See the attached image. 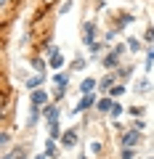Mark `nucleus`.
<instances>
[{"label": "nucleus", "mask_w": 154, "mask_h": 159, "mask_svg": "<svg viewBox=\"0 0 154 159\" xmlns=\"http://www.w3.org/2000/svg\"><path fill=\"white\" fill-rule=\"evenodd\" d=\"M45 101H48L45 90H35V93H32V109H40V106H45Z\"/></svg>", "instance_id": "7ed1b4c3"}, {"label": "nucleus", "mask_w": 154, "mask_h": 159, "mask_svg": "<svg viewBox=\"0 0 154 159\" xmlns=\"http://www.w3.org/2000/svg\"><path fill=\"white\" fill-rule=\"evenodd\" d=\"M3 159H27V148H13V151L6 154Z\"/></svg>", "instance_id": "9d476101"}, {"label": "nucleus", "mask_w": 154, "mask_h": 159, "mask_svg": "<svg viewBox=\"0 0 154 159\" xmlns=\"http://www.w3.org/2000/svg\"><path fill=\"white\" fill-rule=\"evenodd\" d=\"M93 103H96V98H93L91 93H85V96H82V101L77 103V109H74V111H85V109H91Z\"/></svg>", "instance_id": "39448f33"}, {"label": "nucleus", "mask_w": 154, "mask_h": 159, "mask_svg": "<svg viewBox=\"0 0 154 159\" xmlns=\"http://www.w3.org/2000/svg\"><path fill=\"white\" fill-rule=\"evenodd\" d=\"M91 151H93V154H98V151H101V143L93 141V143H91Z\"/></svg>", "instance_id": "412c9836"}, {"label": "nucleus", "mask_w": 154, "mask_h": 159, "mask_svg": "<svg viewBox=\"0 0 154 159\" xmlns=\"http://www.w3.org/2000/svg\"><path fill=\"white\" fill-rule=\"evenodd\" d=\"M3 3H8V0H3Z\"/></svg>", "instance_id": "b1692460"}, {"label": "nucleus", "mask_w": 154, "mask_h": 159, "mask_svg": "<svg viewBox=\"0 0 154 159\" xmlns=\"http://www.w3.org/2000/svg\"><path fill=\"white\" fill-rule=\"evenodd\" d=\"M152 66H154V48L149 51V56H146V72H149Z\"/></svg>", "instance_id": "f3484780"}, {"label": "nucleus", "mask_w": 154, "mask_h": 159, "mask_svg": "<svg viewBox=\"0 0 154 159\" xmlns=\"http://www.w3.org/2000/svg\"><path fill=\"white\" fill-rule=\"evenodd\" d=\"M53 151H56V143H53V138H51V141H48V148H45V154H48V157H51Z\"/></svg>", "instance_id": "aec40b11"}, {"label": "nucleus", "mask_w": 154, "mask_h": 159, "mask_svg": "<svg viewBox=\"0 0 154 159\" xmlns=\"http://www.w3.org/2000/svg\"><path fill=\"white\" fill-rule=\"evenodd\" d=\"M61 143H64L67 148H72L74 143H77V130H67V133L61 135Z\"/></svg>", "instance_id": "20e7f679"}, {"label": "nucleus", "mask_w": 154, "mask_h": 159, "mask_svg": "<svg viewBox=\"0 0 154 159\" xmlns=\"http://www.w3.org/2000/svg\"><path fill=\"white\" fill-rule=\"evenodd\" d=\"M53 82H56L58 93H64V90H67V74H64V72H56V77H53Z\"/></svg>", "instance_id": "423d86ee"}, {"label": "nucleus", "mask_w": 154, "mask_h": 159, "mask_svg": "<svg viewBox=\"0 0 154 159\" xmlns=\"http://www.w3.org/2000/svg\"><path fill=\"white\" fill-rule=\"evenodd\" d=\"M96 106H98V111H101V114H109V111L114 109V103H112V98H101Z\"/></svg>", "instance_id": "0eeeda50"}, {"label": "nucleus", "mask_w": 154, "mask_h": 159, "mask_svg": "<svg viewBox=\"0 0 154 159\" xmlns=\"http://www.w3.org/2000/svg\"><path fill=\"white\" fill-rule=\"evenodd\" d=\"M43 114H45V119L51 122V125H56V119H58V109H56V106H48Z\"/></svg>", "instance_id": "1a4fd4ad"}, {"label": "nucleus", "mask_w": 154, "mask_h": 159, "mask_svg": "<svg viewBox=\"0 0 154 159\" xmlns=\"http://www.w3.org/2000/svg\"><path fill=\"white\" fill-rule=\"evenodd\" d=\"M45 157H48V154H40V157H35V159H45Z\"/></svg>", "instance_id": "5701e85b"}, {"label": "nucleus", "mask_w": 154, "mask_h": 159, "mask_svg": "<svg viewBox=\"0 0 154 159\" xmlns=\"http://www.w3.org/2000/svg\"><path fill=\"white\" fill-rule=\"evenodd\" d=\"M48 53H51V58H48V61H51V66H53V69H61V66H64V56L58 53V48L51 45V51H48Z\"/></svg>", "instance_id": "f03ea898"}, {"label": "nucleus", "mask_w": 154, "mask_h": 159, "mask_svg": "<svg viewBox=\"0 0 154 159\" xmlns=\"http://www.w3.org/2000/svg\"><path fill=\"white\" fill-rule=\"evenodd\" d=\"M122 93H125V85H114V88H112V98L122 96Z\"/></svg>", "instance_id": "dca6fc26"}, {"label": "nucleus", "mask_w": 154, "mask_h": 159, "mask_svg": "<svg viewBox=\"0 0 154 159\" xmlns=\"http://www.w3.org/2000/svg\"><path fill=\"white\" fill-rule=\"evenodd\" d=\"M104 64H106V66H117V64H120V53H117V51H112L106 58H104Z\"/></svg>", "instance_id": "9b49d317"}, {"label": "nucleus", "mask_w": 154, "mask_h": 159, "mask_svg": "<svg viewBox=\"0 0 154 159\" xmlns=\"http://www.w3.org/2000/svg\"><path fill=\"white\" fill-rule=\"evenodd\" d=\"M120 114H122V106H120V103H114V109H112V111H109V117H114V119H117V117H120Z\"/></svg>", "instance_id": "a211bd4d"}, {"label": "nucleus", "mask_w": 154, "mask_h": 159, "mask_svg": "<svg viewBox=\"0 0 154 159\" xmlns=\"http://www.w3.org/2000/svg\"><path fill=\"white\" fill-rule=\"evenodd\" d=\"M40 82H43V74H37V77H29V80H27V88H32V90H35Z\"/></svg>", "instance_id": "ddd939ff"}, {"label": "nucleus", "mask_w": 154, "mask_h": 159, "mask_svg": "<svg viewBox=\"0 0 154 159\" xmlns=\"http://www.w3.org/2000/svg\"><path fill=\"white\" fill-rule=\"evenodd\" d=\"M122 159H133V148H125L122 151Z\"/></svg>", "instance_id": "4be33fe9"}, {"label": "nucleus", "mask_w": 154, "mask_h": 159, "mask_svg": "<svg viewBox=\"0 0 154 159\" xmlns=\"http://www.w3.org/2000/svg\"><path fill=\"white\" fill-rule=\"evenodd\" d=\"M93 32H96V24H93V21H88L85 24V34H88V37H85V43H88V45H96V43H93Z\"/></svg>", "instance_id": "6e6552de"}, {"label": "nucleus", "mask_w": 154, "mask_h": 159, "mask_svg": "<svg viewBox=\"0 0 154 159\" xmlns=\"http://www.w3.org/2000/svg\"><path fill=\"white\" fill-rule=\"evenodd\" d=\"M149 88H152V85H149V80H141V82L136 85V93H149Z\"/></svg>", "instance_id": "4468645a"}, {"label": "nucleus", "mask_w": 154, "mask_h": 159, "mask_svg": "<svg viewBox=\"0 0 154 159\" xmlns=\"http://www.w3.org/2000/svg\"><path fill=\"white\" fill-rule=\"evenodd\" d=\"M93 88H96V80H82L80 90H82V96H85V93H93Z\"/></svg>", "instance_id": "f8f14e48"}, {"label": "nucleus", "mask_w": 154, "mask_h": 159, "mask_svg": "<svg viewBox=\"0 0 154 159\" xmlns=\"http://www.w3.org/2000/svg\"><path fill=\"white\" fill-rule=\"evenodd\" d=\"M128 48H130V51H138V48H141V43H138L136 37H130V40H128Z\"/></svg>", "instance_id": "6ab92c4d"}, {"label": "nucleus", "mask_w": 154, "mask_h": 159, "mask_svg": "<svg viewBox=\"0 0 154 159\" xmlns=\"http://www.w3.org/2000/svg\"><path fill=\"white\" fill-rule=\"evenodd\" d=\"M138 141H141V130H128L125 135H122V143H125V148H136Z\"/></svg>", "instance_id": "f257e3e1"}, {"label": "nucleus", "mask_w": 154, "mask_h": 159, "mask_svg": "<svg viewBox=\"0 0 154 159\" xmlns=\"http://www.w3.org/2000/svg\"><path fill=\"white\" fill-rule=\"evenodd\" d=\"M112 80H114L112 74H106V77L101 80V88H104V90H106V88H114V85H112Z\"/></svg>", "instance_id": "2eb2a0df"}]
</instances>
